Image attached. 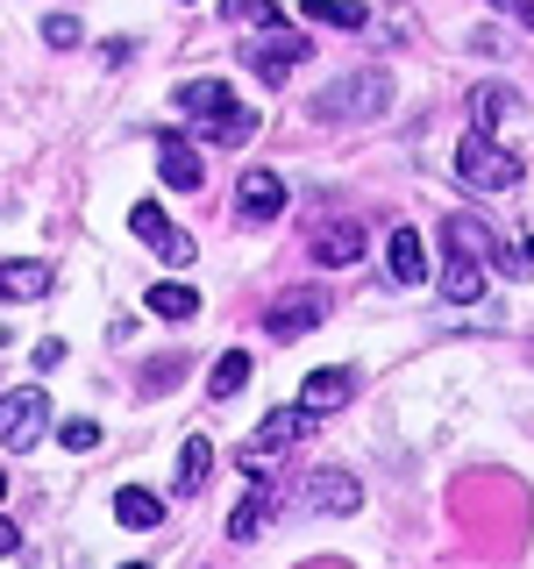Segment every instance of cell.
<instances>
[{
  "instance_id": "obj_13",
  "label": "cell",
  "mask_w": 534,
  "mask_h": 569,
  "mask_svg": "<svg viewBox=\"0 0 534 569\" xmlns=\"http://www.w3.org/2000/svg\"><path fill=\"white\" fill-rule=\"evenodd\" d=\"M50 284H58V271H50L43 257H14V263H0V299H8V307L50 299Z\"/></svg>"
},
{
  "instance_id": "obj_27",
  "label": "cell",
  "mask_w": 534,
  "mask_h": 569,
  "mask_svg": "<svg viewBox=\"0 0 534 569\" xmlns=\"http://www.w3.org/2000/svg\"><path fill=\"white\" fill-rule=\"evenodd\" d=\"M65 363V342H36V370H58Z\"/></svg>"
},
{
  "instance_id": "obj_6",
  "label": "cell",
  "mask_w": 534,
  "mask_h": 569,
  "mask_svg": "<svg viewBox=\"0 0 534 569\" xmlns=\"http://www.w3.org/2000/svg\"><path fill=\"white\" fill-rule=\"evenodd\" d=\"M43 435H50V391L43 385H14L8 399H0V449L29 456Z\"/></svg>"
},
{
  "instance_id": "obj_17",
  "label": "cell",
  "mask_w": 534,
  "mask_h": 569,
  "mask_svg": "<svg viewBox=\"0 0 534 569\" xmlns=\"http://www.w3.org/2000/svg\"><path fill=\"white\" fill-rule=\"evenodd\" d=\"M207 477H214V441H207V435H186V449H178V462H171V485H178V498L207 491Z\"/></svg>"
},
{
  "instance_id": "obj_14",
  "label": "cell",
  "mask_w": 534,
  "mask_h": 569,
  "mask_svg": "<svg viewBox=\"0 0 534 569\" xmlns=\"http://www.w3.org/2000/svg\"><path fill=\"white\" fill-rule=\"evenodd\" d=\"M349 391H356V370L349 363H328V370H314V378L299 385V413H335Z\"/></svg>"
},
{
  "instance_id": "obj_24",
  "label": "cell",
  "mask_w": 534,
  "mask_h": 569,
  "mask_svg": "<svg viewBox=\"0 0 534 569\" xmlns=\"http://www.w3.org/2000/svg\"><path fill=\"white\" fill-rule=\"evenodd\" d=\"M221 14H228V22H249V29H278L285 22L278 0H221Z\"/></svg>"
},
{
  "instance_id": "obj_5",
  "label": "cell",
  "mask_w": 534,
  "mask_h": 569,
  "mask_svg": "<svg viewBox=\"0 0 534 569\" xmlns=\"http://www.w3.org/2000/svg\"><path fill=\"white\" fill-rule=\"evenodd\" d=\"M456 178L471 192H513L527 178V164L513 150H498V142H485V136H463L456 142Z\"/></svg>"
},
{
  "instance_id": "obj_12",
  "label": "cell",
  "mask_w": 534,
  "mask_h": 569,
  "mask_svg": "<svg viewBox=\"0 0 534 569\" xmlns=\"http://www.w3.org/2000/svg\"><path fill=\"white\" fill-rule=\"evenodd\" d=\"M278 213H285V178H278V171H243V186H236V221L264 228V221H278Z\"/></svg>"
},
{
  "instance_id": "obj_30",
  "label": "cell",
  "mask_w": 534,
  "mask_h": 569,
  "mask_svg": "<svg viewBox=\"0 0 534 569\" xmlns=\"http://www.w3.org/2000/svg\"><path fill=\"white\" fill-rule=\"evenodd\" d=\"M0 498H8V477H0Z\"/></svg>"
},
{
  "instance_id": "obj_16",
  "label": "cell",
  "mask_w": 534,
  "mask_h": 569,
  "mask_svg": "<svg viewBox=\"0 0 534 569\" xmlns=\"http://www.w3.org/2000/svg\"><path fill=\"white\" fill-rule=\"evenodd\" d=\"M385 271H392V284H421V278H427V242H421V228H392Z\"/></svg>"
},
{
  "instance_id": "obj_18",
  "label": "cell",
  "mask_w": 534,
  "mask_h": 569,
  "mask_svg": "<svg viewBox=\"0 0 534 569\" xmlns=\"http://www.w3.org/2000/svg\"><path fill=\"white\" fill-rule=\"evenodd\" d=\"M264 520H271V477H249L243 506L228 512V533H236V541H249V533H264Z\"/></svg>"
},
{
  "instance_id": "obj_10",
  "label": "cell",
  "mask_w": 534,
  "mask_h": 569,
  "mask_svg": "<svg viewBox=\"0 0 534 569\" xmlns=\"http://www.w3.org/2000/svg\"><path fill=\"white\" fill-rule=\"evenodd\" d=\"M129 228H136V242H142V249H157L165 263H178V271L192 263V236H178L157 200H136V207H129Z\"/></svg>"
},
{
  "instance_id": "obj_7",
  "label": "cell",
  "mask_w": 534,
  "mask_h": 569,
  "mask_svg": "<svg viewBox=\"0 0 534 569\" xmlns=\"http://www.w3.org/2000/svg\"><path fill=\"white\" fill-rule=\"evenodd\" d=\"M243 58H249V71H257L264 86H285V79H293V71H299V64L314 58V43H307V36H299L293 22H278V29H264L257 43L243 50Z\"/></svg>"
},
{
  "instance_id": "obj_26",
  "label": "cell",
  "mask_w": 534,
  "mask_h": 569,
  "mask_svg": "<svg viewBox=\"0 0 534 569\" xmlns=\"http://www.w3.org/2000/svg\"><path fill=\"white\" fill-rule=\"evenodd\" d=\"M93 441H100L93 420H65V449H93Z\"/></svg>"
},
{
  "instance_id": "obj_8",
  "label": "cell",
  "mask_w": 534,
  "mask_h": 569,
  "mask_svg": "<svg viewBox=\"0 0 534 569\" xmlns=\"http://www.w3.org/2000/svg\"><path fill=\"white\" fill-rule=\"evenodd\" d=\"M356 506H364V485L349 470H307L299 477V512H314V520H343Z\"/></svg>"
},
{
  "instance_id": "obj_11",
  "label": "cell",
  "mask_w": 534,
  "mask_h": 569,
  "mask_svg": "<svg viewBox=\"0 0 534 569\" xmlns=\"http://www.w3.org/2000/svg\"><path fill=\"white\" fill-rule=\"evenodd\" d=\"M463 114H471V136H485V142H492V136L506 129L513 114H527V100L513 93V86H498V79H492V86H471V100H463Z\"/></svg>"
},
{
  "instance_id": "obj_15",
  "label": "cell",
  "mask_w": 534,
  "mask_h": 569,
  "mask_svg": "<svg viewBox=\"0 0 534 569\" xmlns=\"http://www.w3.org/2000/svg\"><path fill=\"white\" fill-rule=\"evenodd\" d=\"M364 228H356V221H320V236L307 242L314 249V263H328V271H343V263H356V257H364Z\"/></svg>"
},
{
  "instance_id": "obj_29",
  "label": "cell",
  "mask_w": 534,
  "mask_h": 569,
  "mask_svg": "<svg viewBox=\"0 0 534 569\" xmlns=\"http://www.w3.org/2000/svg\"><path fill=\"white\" fill-rule=\"evenodd\" d=\"M121 569H150V562H121Z\"/></svg>"
},
{
  "instance_id": "obj_20",
  "label": "cell",
  "mask_w": 534,
  "mask_h": 569,
  "mask_svg": "<svg viewBox=\"0 0 534 569\" xmlns=\"http://www.w3.org/2000/svg\"><path fill=\"white\" fill-rule=\"evenodd\" d=\"M115 520H121V527H136V533H150L157 520H165V498L142 491V485H121V491H115Z\"/></svg>"
},
{
  "instance_id": "obj_4",
  "label": "cell",
  "mask_w": 534,
  "mask_h": 569,
  "mask_svg": "<svg viewBox=\"0 0 534 569\" xmlns=\"http://www.w3.org/2000/svg\"><path fill=\"white\" fill-rule=\"evenodd\" d=\"M307 435H314V413H299V406H278V413H264V427L243 441L236 456H243V470H249V477H271V462H278V456H293Z\"/></svg>"
},
{
  "instance_id": "obj_19",
  "label": "cell",
  "mask_w": 534,
  "mask_h": 569,
  "mask_svg": "<svg viewBox=\"0 0 534 569\" xmlns=\"http://www.w3.org/2000/svg\"><path fill=\"white\" fill-rule=\"evenodd\" d=\"M157 178H165V186H178V192H200V150H192V142H165V150H157Z\"/></svg>"
},
{
  "instance_id": "obj_23",
  "label": "cell",
  "mask_w": 534,
  "mask_h": 569,
  "mask_svg": "<svg viewBox=\"0 0 534 569\" xmlns=\"http://www.w3.org/2000/svg\"><path fill=\"white\" fill-rule=\"evenodd\" d=\"M307 22H335V29H364V0H299Z\"/></svg>"
},
{
  "instance_id": "obj_28",
  "label": "cell",
  "mask_w": 534,
  "mask_h": 569,
  "mask_svg": "<svg viewBox=\"0 0 534 569\" xmlns=\"http://www.w3.org/2000/svg\"><path fill=\"white\" fill-rule=\"evenodd\" d=\"M14 541H22V533H14V520H8V512H0V562L14 556Z\"/></svg>"
},
{
  "instance_id": "obj_1",
  "label": "cell",
  "mask_w": 534,
  "mask_h": 569,
  "mask_svg": "<svg viewBox=\"0 0 534 569\" xmlns=\"http://www.w3.org/2000/svg\"><path fill=\"white\" fill-rule=\"evenodd\" d=\"M178 114H186L200 136L228 142V150L257 136V107L236 100V86H228V79H186V86H178Z\"/></svg>"
},
{
  "instance_id": "obj_3",
  "label": "cell",
  "mask_w": 534,
  "mask_h": 569,
  "mask_svg": "<svg viewBox=\"0 0 534 569\" xmlns=\"http://www.w3.org/2000/svg\"><path fill=\"white\" fill-rule=\"evenodd\" d=\"M314 114L320 121H370V114H392V71L364 64V71H343L314 93Z\"/></svg>"
},
{
  "instance_id": "obj_2",
  "label": "cell",
  "mask_w": 534,
  "mask_h": 569,
  "mask_svg": "<svg viewBox=\"0 0 534 569\" xmlns=\"http://www.w3.org/2000/svg\"><path fill=\"white\" fill-rule=\"evenodd\" d=\"M442 299H456V307H471V299H485V221H471V213H456V221H442Z\"/></svg>"
},
{
  "instance_id": "obj_25",
  "label": "cell",
  "mask_w": 534,
  "mask_h": 569,
  "mask_svg": "<svg viewBox=\"0 0 534 569\" xmlns=\"http://www.w3.org/2000/svg\"><path fill=\"white\" fill-rule=\"evenodd\" d=\"M43 43H50V50H71V43H86L79 14H43Z\"/></svg>"
},
{
  "instance_id": "obj_21",
  "label": "cell",
  "mask_w": 534,
  "mask_h": 569,
  "mask_svg": "<svg viewBox=\"0 0 534 569\" xmlns=\"http://www.w3.org/2000/svg\"><path fill=\"white\" fill-rule=\"evenodd\" d=\"M249 370H257V363H249V349H228L221 363L207 370V399H236V391L249 385Z\"/></svg>"
},
{
  "instance_id": "obj_22",
  "label": "cell",
  "mask_w": 534,
  "mask_h": 569,
  "mask_svg": "<svg viewBox=\"0 0 534 569\" xmlns=\"http://www.w3.org/2000/svg\"><path fill=\"white\" fill-rule=\"evenodd\" d=\"M150 313L157 320H192L200 313V292H192V284H150Z\"/></svg>"
},
{
  "instance_id": "obj_9",
  "label": "cell",
  "mask_w": 534,
  "mask_h": 569,
  "mask_svg": "<svg viewBox=\"0 0 534 569\" xmlns=\"http://www.w3.org/2000/svg\"><path fill=\"white\" fill-rule=\"evenodd\" d=\"M320 320H328V292H285V299L264 307V335H271V342H299Z\"/></svg>"
}]
</instances>
